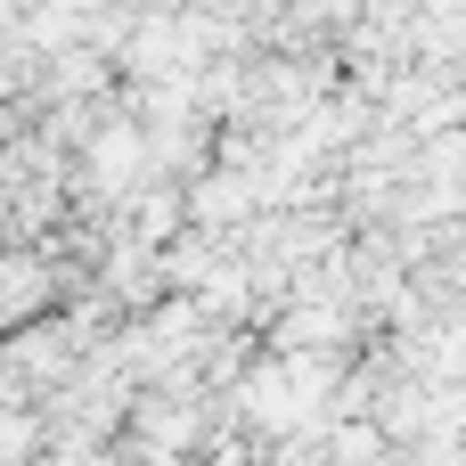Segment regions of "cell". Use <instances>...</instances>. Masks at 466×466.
Returning a JSON list of instances; mask_svg holds the SVG:
<instances>
[]
</instances>
